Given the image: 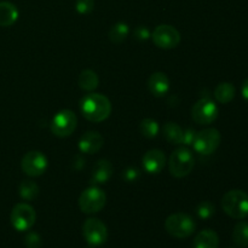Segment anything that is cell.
Here are the masks:
<instances>
[{"instance_id":"1","label":"cell","mask_w":248,"mask_h":248,"mask_svg":"<svg viewBox=\"0 0 248 248\" xmlns=\"http://www.w3.org/2000/svg\"><path fill=\"white\" fill-rule=\"evenodd\" d=\"M80 109L85 118L92 123H102L111 113V103L104 94L89 93L82 97Z\"/></svg>"},{"instance_id":"2","label":"cell","mask_w":248,"mask_h":248,"mask_svg":"<svg viewBox=\"0 0 248 248\" xmlns=\"http://www.w3.org/2000/svg\"><path fill=\"white\" fill-rule=\"evenodd\" d=\"M222 208L229 217L242 219L248 216V195L239 189L228 191L222 198Z\"/></svg>"},{"instance_id":"3","label":"cell","mask_w":248,"mask_h":248,"mask_svg":"<svg viewBox=\"0 0 248 248\" xmlns=\"http://www.w3.org/2000/svg\"><path fill=\"white\" fill-rule=\"evenodd\" d=\"M195 222L186 213H173L169 216L165 222V229L171 236L177 239H186L195 232Z\"/></svg>"},{"instance_id":"4","label":"cell","mask_w":248,"mask_h":248,"mask_svg":"<svg viewBox=\"0 0 248 248\" xmlns=\"http://www.w3.org/2000/svg\"><path fill=\"white\" fill-rule=\"evenodd\" d=\"M194 156L188 148H178L171 154L169 160L170 172L176 178L186 177L194 169Z\"/></svg>"},{"instance_id":"5","label":"cell","mask_w":248,"mask_h":248,"mask_svg":"<svg viewBox=\"0 0 248 248\" xmlns=\"http://www.w3.org/2000/svg\"><path fill=\"white\" fill-rule=\"evenodd\" d=\"M107 195L98 186H90L81 193L79 198V207L86 215L97 213L106 206Z\"/></svg>"},{"instance_id":"6","label":"cell","mask_w":248,"mask_h":248,"mask_svg":"<svg viewBox=\"0 0 248 248\" xmlns=\"http://www.w3.org/2000/svg\"><path fill=\"white\" fill-rule=\"evenodd\" d=\"M77 124L78 118L74 111L70 109H63L53 116L51 121V131L57 137L64 138L74 132Z\"/></svg>"},{"instance_id":"7","label":"cell","mask_w":248,"mask_h":248,"mask_svg":"<svg viewBox=\"0 0 248 248\" xmlns=\"http://www.w3.org/2000/svg\"><path fill=\"white\" fill-rule=\"evenodd\" d=\"M220 144V133L217 128H206L196 133L194 149L201 155H210L218 149Z\"/></svg>"},{"instance_id":"8","label":"cell","mask_w":248,"mask_h":248,"mask_svg":"<svg viewBox=\"0 0 248 248\" xmlns=\"http://www.w3.org/2000/svg\"><path fill=\"white\" fill-rule=\"evenodd\" d=\"M12 227L18 232H27L34 225L36 220V213L28 203H17L11 211L10 216Z\"/></svg>"},{"instance_id":"9","label":"cell","mask_w":248,"mask_h":248,"mask_svg":"<svg viewBox=\"0 0 248 248\" xmlns=\"http://www.w3.org/2000/svg\"><path fill=\"white\" fill-rule=\"evenodd\" d=\"M218 107L212 99L201 98L191 108V118L199 125H210L218 118Z\"/></svg>"},{"instance_id":"10","label":"cell","mask_w":248,"mask_h":248,"mask_svg":"<svg viewBox=\"0 0 248 248\" xmlns=\"http://www.w3.org/2000/svg\"><path fill=\"white\" fill-rule=\"evenodd\" d=\"M153 41L159 48L170 50L178 46L181 43V34L174 27L169 24H160L153 31Z\"/></svg>"},{"instance_id":"11","label":"cell","mask_w":248,"mask_h":248,"mask_svg":"<svg viewBox=\"0 0 248 248\" xmlns=\"http://www.w3.org/2000/svg\"><path fill=\"white\" fill-rule=\"evenodd\" d=\"M82 234L87 244L91 246H101L107 241L108 230L106 224L97 218H89L82 225Z\"/></svg>"},{"instance_id":"12","label":"cell","mask_w":248,"mask_h":248,"mask_svg":"<svg viewBox=\"0 0 248 248\" xmlns=\"http://www.w3.org/2000/svg\"><path fill=\"white\" fill-rule=\"evenodd\" d=\"M22 171L29 177H39L47 169V157L38 150L27 153L21 162Z\"/></svg>"},{"instance_id":"13","label":"cell","mask_w":248,"mask_h":248,"mask_svg":"<svg viewBox=\"0 0 248 248\" xmlns=\"http://www.w3.org/2000/svg\"><path fill=\"white\" fill-rule=\"evenodd\" d=\"M143 169L145 172L150 174H156L162 171L166 164V156H165L164 152L160 149H152L148 150L144 155H143Z\"/></svg>"},{"instance_id":"14","label":"cell","mask_w":248,"mask_h":248,"mask_svg":"<svg viewBox=\"0 0 248 248\" xmlns=\"http://www.w3.org/2000/svg\"><path fill=\"white\" fill-rule=\"evenodd\" d=\"M104 144V138L101 133L96 131H89L81 136L79 140V149L85 154H96L102 149Z\"/></svg>"},{"instance_id":"15","label":"cell","mask_w":248,"mask_h":248,"mask_svg":"<svg viewBox=\"0 0 248 248\" xmlns=\"http://www.w3.org/2000/svg\"><path fill=\"white\" fill-rule=\"evenodd\" d=\"M148 89L155 97H162L169 92L170 79L165 73L156 72L150 75L148 80Z\"/></svg>"},{"instance_id":"16","label":"cell","mask_w":248,"mask_h":248,"mask_svg":"<svg viewBox=\"0 0 248 248\" xmlns=\"http://www.w3.org/2000/svg\"><path fill=\"white\" fill-rule=\"evenodd\" d=\"M114 172V167L108 160H98L94 165L93 172H92V183L104 184L111 178Z\"/></svg>"},{"instance_id":"17","label":"cell","mask_w":248,"mask_h":248,"mask_svg":"<svg viewBox=\"0 0 248 248\" xmlns=\"http://www.w3.org/2000/svg\"><path fill=\"white\" fill-rule=\"evenodd\" d=\"M219 237L213 230L206 229L199 232L194 240V248H218Z\"/></svg>"},{"instance_id":"18","label":"cell","mask_w":248,"mask_h":248,"mask_svg":"<svg viewBox=\"0 0 248 248\" xmlns=\"http://www.w3.org/2000/svg\"><path fill=\"white\" fill-rule=\"evenodd\" d=\"M18 19V10L12 2L0 1V27H10Z\"/></svg>"},{"instance_id":"19","label":"cell","mask_w":248,"mask_h":248,"mask_svg":"<svg viewBox=\"0 0 248 248\" xmlns=\"http://www.w3.org/2000/svg\"><path fill=\"white\" fill-rule=\"evenodd\" d=\"M99 79L98 75L91 69H85L80 73L79 78H78V85L80 89L84 91H93L94 89L98 87Z\"/></svg>"},{"instance_id":"20","label":"cell","mask_w":248,"mask_h":248,"mask_svg":"<svg viewBox=\"0 0 248 248\" xmlns=\"http://www.w3.org/2000/svg\"><path fill=\"white\" fill-rule=\"evenodd\" d=\"M162 133L167 142L171 144H182L183 142V130L176 123H166L162 127Z\"/></svg>"},{"instance_id":"21","label":"cell","mask_w":248,"mask_h":248,"mask_svg":"<svg viewBox=\"0 0 248 248\" xmlns=\"http://www.w3.org/2000/svg\"><path fill=\"white\" fill-rule=\"evenodd\" d=\"M236 90L235 86L230 82H220L215 90V97L219 103L227 104L234 99Z\"/></svg>"},{"instance_id":"22","label":"cell","mask_w":248,"mask_h":248,"mask_svg":"<svg viewBox=\"0 0 248 248\" xmlns=\"http://www.w3.org/2000/svg\"><path fill=\"white\" fill-rule=\"evenodd\" d=\"M18 193L23 200L33 201L39 195V186L33 181H23L18 186Z\"/></svg>"},{"instance_id":"23","label":"cell","mask_w":248,"mask_h":248,"mask_svg":"<svg viewBox=\"0 0 248 248\" xmlns=\"http://www.w3.org/2000/svg\"><path fill=\"white\" fill-rule=\"evenodd\" d=\"M130 33V28L126 23L124 22H118L116 24H114L113 27L109 31V39H110L113 43L115 44H121L126 38L128 36Z\"/></svg>"},{"instance_id":"24","label":"cell","mask_w":248,"mask_h":248,"mask_svg":"<svg viewBox=\"0 0 248 248\" xmlns=\"http://www.w3.org/2000/svg\"><path fill=\"white\" fill-rule=\"evenodd\" d=\"M232 240L239 247L248 246V223L240 222L235 225L232 232Z\"/></svg>"},{"instance_id":"25","label":"cell","mask_w":248,"mask_h":248,"mask_svg":"<svg viewBox=\"0 0 248 248\" xmlns=\"http://www.w3.org/2000/svg\"><path fill=\"white\" fill-rule=\"evenodd\" d=\"M140 131L145 138H155L157 135H159L160 126L154 119L147 118L144 119V120L140 121Z\"/></svg>"},{"instance_id":"26","label":"cell","mask_w":248,"mask_h":248,"mask_svg":"<svg viewBox=\"0 0 248 248\" xmlns=\"http://www.w3.org/2000/svg\"><path fill=\"white\" fill-rule=\"evenodd\" d=\"M216 212L215 205L210 201H202L201 203H199L198 207H196V215L201 219H210Z\"/></svg>"},{"instance_id":"27","label":"cell","mask_w":248,"mask_h":248,"mask_svg":"<svg viewBox=\"0 0 248 248\" xmlns=\"http://www.w3.org/2000/svg\"><path fill=\"white\" fill-rule=\"evenodd\" d=\"M94 0H77L75 1V10L79 14L86 15L93 10Z\"/></svg>"},{"instance_id":"28","label":"cell","mask_w":248,"mask_h":248,"mask_svg":"<svg viewBox=\"0 0 248 248\" xmlns=\"http://www.w3.org/2000/svg\"><path fill=\"white\" fill-rule=\"evenodd\" d=\"M24 244L27 248H40L41 247V237L38 232H29L24 237Z\"/></svg>"},{"instance_id":"29","label":"cell","mask_w":248,"mask_h":248,"mask_svg":"<svg viewBox=\"0 0 248 248\" xmlns=\"http://www.w3.org/2000/svg\"><path fill=\"white\" fill-rule=\"evenodd\" d=\"M133 35L137 40L145 41L150 38V31L145 26H138L133 31Z\"/></svg>"},{"instance_id":"30","label":"cell","mask_w":248,"mask_h":248,"mask_svg":"<svg viewBox=\"0 0 248 248\" xmlns=\"http://www.w3.org/2000/svg\"><path fill=\"white\" fill-rule=\"evenodd\" d=\"M123 177L125 178L126 182L132 183V182H136L138 179V177H140V171H138L137 169H135V167H128V169L124 172Z\"/></svg>"},{"instance_id":"31","label":"cell","mask_w":248,"mask_h":248,"mask_svg":"<svg viewBox=\"0 0 248 248\" xmlns=\"http://www.w3.org/2000/svg\"><path fill=\"white\" fill-rule=\"evenodd\" d=\"M196 132L194 128H186V130H183V142L182 144L186 145H191L194 143V140H195Z\"/></svg>"},{"instance_id":"32","label":"cell","mask_w":248,"mask_h":248,"mask_svg":"<svg viewBox=\"0 0 248 248\" xmlns=\"http://www.w3.org/2000/svg\"><path fill=\"white\" fill-rule=\"evenodd\" d=\"M241 92H242V97H244V98L248 102V79L245 80L244 84H242Z\"/></svg>"}]
</instances>
